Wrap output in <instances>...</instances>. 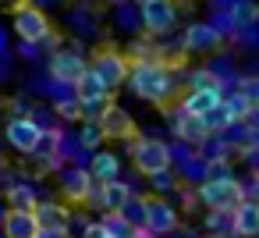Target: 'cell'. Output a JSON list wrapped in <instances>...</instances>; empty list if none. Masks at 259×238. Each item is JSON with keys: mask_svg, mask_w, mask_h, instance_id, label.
Returning a JSON list of instances; mask_svg holds the SVG:
<instances>
[{"mask_svg": "<svg viewBox=\"0 0 259 238\" xmlns=\"http://www.w3.org/2000/svg\"><path fill=\"white\" fill-rule=\"evenodd\" d=\"M36 217H39L43 231H68V224H71V210L64 203H54V199H39Z\"/></svg>", "mask_w": 259, "mask_h": 238, "instance_id": "16", "label": "cell"}, {"mask_svg": "<svg viewBox=\"0 0 259 238\" xmlns=\"http://www.w3.org/2000/svg\"><path fill=\"white\" fill-rule=\"evenodd\" d=\"M89 71L103 82V89L107 93H114V89H121V86H128V75H132V61L124 57V54H117V50H110V47H103V50H96V57L89 61Z\"/></svg>", "mask_w": 259, "mask_h": 238, "instance_id": "5", "label": "cell"}, {"mask_svg": "<svg viewBox=\"0 0 259 238\" xmlns=\"http://www.w3.org/2000/svg\"><path fill=\"white\" fill-rule=\"evenodd\" d=\"M241 39H245V47H252V50H259V25L252 29V25H245L241 32H238Z\"/></svg>", "mask_w": 259, "mask_h": 238, "instance_id": "34", "label": "cell"}, {"mask_svg": "<svg viewBox=\"0 0 259 238\" xmlns=\"http://www.w3.org/2000/svg\"><path fill=\"white\" fill-rule=\"evenodd\" d=\"M18 57H25V61H36V57H39V43H25V39H22V47H18Z\"/></svg>", "mask_w": 259, "mask_h": 238, "instance_id": "35", "label": "cell"}, {"mask_svg": "<svg viewBox=\"0 0 259 238\" xmlns=\"http://www.w3.org/2000/svg\"><path fill=\"white\" fill-rule=\"evenodd\" d=\"M132 164H135L139 174L153 178V174L174 167V153H170V146H167L163 139H149V135H146V139H135V142H132Z\"/></svg>", "mask_w": 259, "mask_h": 238, "instance_id": "3", "label": "cell"}, {"mask_svg": "<svg viewBox=\"0 0 259 238\" xmlns=\"http://www.w3.org/2000/svg\"><path fill=\"white\" fill-rule=\"evenodd\" d=\"M39 238H68V231H43Z\"/></svg>", "mask_w": 259, "mask_h": 238, "instance_id": "36", "label": "cell"}, {"mask_svg": "<svg viewBox=\"0 0 259 238\" xmlns=\"http://www.w3.org/2000/svg\"><path fill=\"white\" fill-rule=\"evenodd\" d=\"M174 135H178L185 146H192V149H199V146L209 139V132H206V125H202V117L185 114L181 107H178V114H174Z\"/></svg>", "mask_w": 259, "mask_h": 238, "instance_id": "13", "label": "cell"}, {"mask_svg": "<svg viewBox=\"0 0 259 238\" xmlns=\"http://www.w3.org/2000/svg\"><path fill=\"white\" fill-rule=\"evenodd\" d=\"M209 25H213V29H217V32H220V36H238V32H241V29H238V22H234V15H231V11H217V15H213V22H209Z\"/></svg>", "mask_w": 259, "mask_h": 238, "instance_id": "28", "label": "cell"}, {"mask_svg": "<svg viewBox=\"0 0 259 238\" xmlns=\"http://www.w3.org/2000/svg\"><path fill=\"white\" fill-rule=\"evenodd\" d=\"M0 227H4V238H39L43 234V224H39L36 210H8Z\"/></svg>", "mask_w": 259, "mask_h": 238, "instance_id": "12", "label": "cell"}, {"mask_svg": "<svg viewBox=\"0 0 259 238\" xmlns=\"http://www.w3.org/2000/svg\"><path fill=\"white\" fill-rule=\"evenodd\" d=\"M103 139H107V135H103L100 121H85V125L78 128V146H82V149H96Z\"/></svg>", "mask_w": 259, "mask_h": 238, "instance_id": "25", "label": "cell"}, {"mask_svg": "<svg viewBox=\"0 0 259 238\" xmlns=\"http://www.w3.org/2000/svg\"><path fill=\"white\" fill-rule=\"evenodd\" d=\"M181 227V210L167 199V195H153V199H146V231L153 234V238H160V234H174Z\"/></svg>", "mask_w": 259, "mask_h": 238, "instance_id": "6", "label": "cell"}, {"mask_svg": "<svg viewBox=\"0 0 259 238\" xmlns=\"http://www.w3.org/2000/svg\"><path fill=\"white\" fill-rule=\"evenodd\" d=\"M82 238H110V234H107L103 220H89V224H82Z\"/></svg>", "mask_w": 259, "mask_h": 238, "instance_id": "33", "label": "cell"}, {"mask_svg": "<svg viewBox=\"0 0 259 238\" xmlns=\"http://www.w3.org/2000/svg\"><path fill=\"white\" fill-rule=\"evenodd\" d=\"M121 213H124L135 227H146V199H135V195H132V203H128Z\"/></svg>", "mask_w": 259, "mask_h": 238, "instance_id": "31", "label": "cell"}, {"mask_svg": "<svg viewBox=\"0 0 259 238\" xmlns=\"http://www.w3.org/2000/svg\"><path fill=\"white\" fill-rule=\"evenodd\" d=\"M100 128H103L107 139H117V142H135V132H139L135 117H132L124 107H117V103L107 107V114L100 117Z\"/></svg>", "mask_w": 259, "mask_h": 238, "instance_id": "10", "label": "cell"}, {"mask_svg": "<svg viewBox=\"0 0 259 238\" xmlns=\"http://www.w3.org/2000/svg\"><path fill=\"white\" fill-rule=\"evenodd\" d=\"M85 71H89V61H85L82 50H75V47L54 50V57H50V78H54V82H61V86H78V78H82Z\"/></svg>", "mask_w": 259, "mask_h": 238, "instance_id": "7", "label": "cell"}, {"mask_svg": "<svg viewBox=\"0 0 259 238\" xmlns=\"http://www.w3.org/2000/svg\"><path fill=\"white\" fill-rule=\"evenodd\" d=\"M71 22H75V29H78V32H85V36H93V32H96V22H93V11H89V8H85V11H82V8H75Z\"/></svg>", "mask_w": 259, "mask_h": 238, "instance_id": "32", "label": "cell"}, {"mask_svg": "<svg viewBox=\"0 0 259 238\" xmlns=\"http://www.w3.org/2000/svg\"><path fill=\"white\" fill-rule=\"evenodd\" d=\"M224 100V89H185V96H181V110L185 114H195V117H206L217 103Z\"/></svg>", "mask_w": 259, "mask_h": 238, "instance_id": "14", "label": "cell"}, {"mask_svg": "<svg viewBox=\"0 0 259 238\" xmlns=\"http://www.w3.org/2000/svg\"><path fill=\"white\" fill-rule=\"evenodd\" d=\"M202 125H206V132H209V135H227V132H231V128L238 125V121H234L231 107H227V103L220 100V103H217V107H213V110H209V114L202 117Z\"/></svg>", "mask_w": 259, "mask_h": 238, "instance_id": "21", "label": "cell"}, {"mask_svg": "<svg viewBox=\"0 0 259 238\" xmlns=\"http://www.w3.org/2000/svg\"><path fill=\"white\" fill-rule=\"evenodd\" d=\"M234 234L238 238H259V199H245L234 210Z\"/></svg>", "mask_w": 259, "mask_h": 238, "instance_id": "17", "label": "cell"}, {"mask_svg": "<svg viewBox=\"0 0 259 238\" xmlns=\"http://www.w3.org/2000/svg\"><path fill=\"white\" fill-rule=\"evenodd\" d=\"M114 22H117V29H124V32H135V29H139V22H142V15H139V11H132V8L124 4V8H117Z\"/></svg>", "mask_w": 259, "mask_h": 238, "instance_id": "30", "label": "cell"}, {"mask_svg": "<svg viewBox=\"0 0 259 238\" xmlns=\"http://www.w3.org/2000/svg\"><path fill=\"white\" fill-rule=\"evenodd\" d=\"M128 89L146 103H163L178 93V71L167 68L163 61H139V64H132Z\"/></svg>", "mask_w": 259, "mask_h": 238, "instance_id": "1", "label": "cell"}, {"mask_svg": "<svg viewBox=\"0 0 259 238\" xmlns=\"http://www.w3.org/2000/svg\"><path fill=\"white\" fill-rule=\"evenodd\" d=\"M4 217H8V213H4V206H0V224H4Z\"/></svg>", "mask_w": 259, "mask_h": 238, "instance_id": "41", "label": "cell"}, {"mask_svg": "<svg viewBox=\"0 0 259 238\" xmlns=\"http://www.w3.org/2000/svg\"><path fill=\"white\" fill-rule=\"evenodd\" d=\"M89 188H93V174H89V171H82V167L61 171V192H64L71 203H85Z\"/></svg>", "mask_w": 259, "mask_h": 238, "instance_id": "15", "label": "cell"}, {"mask_svg": "<svg viewBox=\"0 0 259 238\" xmlns=\"http://www.w3.org/2000/svg\"><path fill=\"white\" fill-rule=\"evenodd\" d=\"M11 29L25 43H47V39H54V22L36 4H15L11 8Z\"/></svg>", "mask_w": 259, "mask_h": 238, "instance_id": "2", "label": "cell"}, {"mask_svg": "<svg viewBox=\"0 0 259 238\" xmlns=\"http://www.w3.org/2000/svg\"><path fill=\"white\" fill-rule=\"evenodd\" d=\"M135 238H153V234H146V231H139V234H135Z\"/></svg>", "mask_w": 259, "mask_h": 238, "instance_id": "40", "label": "cell"}, {"mask_svg": "<svg viewBox=\"0 0 259 238\" xmlns=\"http://www.w3.org/2000/svg\"><path fill=\"white\" fill-rule=\"evenodd\" d=\"M227 178H234L227 160H206V174H202V181H227Z\"/></svg>", "mask_w": 259, "mask_h": 238, "instance_id": "29", "label": "cell"}, {"mask_svg": "<svg viewBox=\"0 0 259 238\" xmlns=\"http://www.w3.org/2000/svg\"><path fill=\"white\" fill-rule=\"evenodd\" d=\"M103 227H107L110 238H135V234H139V227H135L124 213H103Z\"/></svg>", "mask_w": 259, "mask_h": 238, "instance_id": "23", "label": "cell"}, {"mask_svg": "<svg viewBox=\"0 0 259 238\" xmlns=\"http://www.w3.org/2000/svg\"><path fill=\"white\" fill-rule=\"evenodd\" d=\"M43 132H47V128H39L32 117H11L8 128H4V139H8L11 149H18V153H32Z\"/></svg>", "mask_w": 259, "mask_h": 238, "instance_id": "11", "label": "cell"}, {"mask_svg": "<svg viewBox=\"0 0 259 238\" xmlns=\"http://www.w3.org/2000/svg\"><path fill=\"white\" fill-rule=\"evenodd\" d=\"M8 206H11V210H36V206H39L36 185H32V181H15V185H8Z\"/></svg>", "mask_w": 259, "mask_h": 238, "instance_id": "20", "label": "cell"}, {"mask_svg": "<svg viewBox=\"0 0 259 238\" xmlns=\"http://www.w3.org/2000/svg\"><path fill=\"white\" fill-rule=\"evenodd\" d=\"M206 238H238L234 231H220V234H206Z\"/></svg>", "mask_w": 259, "mask_h": 238, "instance_id": "38", "label": "cell"}, {"mask_svg": "<svg viewBox=\"0 0 259 238\" xmlns=\"http://www.w3.org/2000/svg\"><path fill=\"white\" fill-rule=\"evenodd\" d=\"M199 203L206 210H217V213H234L248 195H245V185L238 178H227V181H202L199 185Z\"/></svg>", "mask_w": 259, "mask_h": 238, "instance_id": "4", "label": "cell"}, {"mask_svg": "<svg viewBox=\"0 0 259 238\" xmlns=\"http://www.w3.org/2000/svg\"><path fill=\"white\" fill-rule=\"evenodd\" d=\"M75 96L82 100V107L85 103H93V100H103V96H110L107 89H103V82L93 75V71H85L82 78H78V86H75Z\"/></svg>", "mask_w": 259, "mask_h": 238, "instance_id": "22", "label": "cell"}, {"mask_svg": "<svg viewBox=\"0 0 259 238\" xmlns=\"http://www.w3.org/2000/svg\"><path fill=\"white\" fill-rule=\"evenodd\" d=\"M89 164H93V167H89L93 181H117V178H121V160H117V153H110V149H96Z\"/></svg>", "mask_w": 259, "mask_h": 238, "instance_id": "18", "label": "cell"}, {"mask_svg": "<svg viewBox=\"0 0 259 238\" xmlns=\"http://www.w3.org/2000/svg\"><path fill=\"white\" fill-rule=\"evenodd\" d=\"M220 43H224V36H220L209 22H192V25L185 29V36H181V47H185L188 54H217Z\"/></svg>", "mask_w": 259, "mask_h": 238, "instance_id": "9", "label": "cell"}, {"mask_svg": "<svg viewBox=\"0 0 259 238\" xmlns=\"http://www.w3.org/2000/svg\"><path fill=\"white\" fill-rule=\"evenodd\" d=\"M132 4H139V8H146V4H153V0H132Z\"/></svg>", "mask_w": 259, "mask_h": 238, "instance_id": "39", "label": "cell"}, {"mask_svg": "<svg viewBox=\"0 0 259 238\" xmlns=\"http://www.w3.org/2000/svg\"><path fill=\"white\" fill-rule=\"evenodd\" d=\"M231 15H234L238 29H245V25H255V18H259V4H252V0H238V4L231 8Z\"/></svg>", "mask_w": 259, "mask_h": 238, "instance_id": "27", "label": "cell"}, {"mask_svg": "<svg viewBox=\"0 0 259 238\" xmlns=\"http://www.w3.org/2000/svg\"><path fill=\"white\" fill-rule=\"evenodd\" d=\"M178 15H181L178 0H153V4L142 8V29L149 36H167L178 25Z\"/></svg>", "mask_w": 259, "mask_h": 238, "instance_id": "8", "label": "cell"}, {"mask_svg": "<svg viewBox=\"0 0 259 238\" xmlns=\"http://www.w3.org/2000/svg\"><path fill=\"white\" fill-rule=\"evenodd\" d=\"M132 203V188L117 178V181H103V213H121Z\"/></svg>", "mask_w": 259, "mask_h": 238, "instance_id": "19", "label": "cell"}, {"mask_svg": "<svg viewBox=\"0 0 259 238\" xmlns=\"http://www.w3.org/2000/svg\"><path fill=\"white\" fill-rule=\"evenodd\" d=\"M54 110H57V117H64V121H85V107H82V100H78V96L57 100V103H54Z\"/></svg>", "mask_w": 259, "mask_h": 238, "instance_id": "24", "label": "cell"}, {"mask_svg": "<svg viewBox=\"0 0 259 238\" xmlns=\"http://www.w3.org/2000/svg\"><path fill=\"white\" fill-rule=\"evenodd\" d=\"M103 4H110V8H124V4H132V0H103Z\"/></svg>", "mask_w": 259, "mask_h": 238, "instance_id": "37", "label": "cell"}, {"mask_svg": "<svg viewBox=\"0 0 259 238\" xmlns=\"http://www.w3.org/2000/svg\"><path fill=\"white\" fill-rule=\"evenodd\" d=\"M149 181H153V192H156V195H167V192H181V185H185V181H181V178H178L174 171H160V174H153Z\"/></svg>", "mask_w": 259, "mask_h": 238, "instance_id": "26", "label": "cell"}]
</instances>
